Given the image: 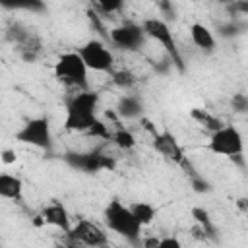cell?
Returning a JSON list of instances; mask_svg holds the SVG:
<instances>
[{"label":"cell","instance_id":"d4e9b609","mask_svg":"<svg viewBox=\"0 0 248 248\" xmlns=\"http://www.w3.org/2000/svg\"><path fill=\"white\" fill-rule=\"evenodd\" d=\"M190 184H192V190H194V192H198V194H207V192L211 190V184H209L202 174H198V176L190 178Z\"/></svg>","mask_w":248,"mask_h":248},{"label":"cell","instance_id":"f546056e","mask_svg":"<svg viewBox=\"0 0 248 248\" xmlns=\"http://www.w3.org/2000/svg\"><path fill=\"white\" fill-rule=\"evenodd\" d=\"M16 159H17V155H16L14 149H4V151L0 153V161H2L4 165H12V163H16Z\"/></svg>","mask_w":248,"mask_h":248},{"label":"cell","instance_id":"30bf717a","mask_svg":"<svg viewBox=\"0 0 248 248\" xmlns=\"http://www.w3.org/2000/svg\"><path fill=\"white\" fill-rule=\"evenodd\" d=\"M68 236L85 248H107L108 246V236L107 232L89 219H78V223L70 229Z\"/></svg>","mask_w":248,"mask_h":248},{"label":"cell","instance_id":"836d02e7","mask_svg":"<svg viewBox=\"0 0 248 248\" xmlns=\"http://www.w3.org/2000/svg\"><path fill=\"white\" fill-rule=\"evenodd\" d=\"M114 248H132V246H114Z\"/></svg>","mask_w":248,"mask_h":248},{"label":"cell","instance_id":"7402d4cb","mask_svg":"<svg viewBox=\"0 0 248 248\" xmlns=\"http://www.w3.org/2000/svg\"><path fill=\"white\" fill-rule=\"evenodd\" d=\"M240 29H242V25H240L236 19H229V21H225V23H217V35H221V37H225V39L236 37V35L240 33Z\"/></svg>","mask_w":248,"mask_h":248},{"label":"cell","instance_id":"5bb4252c","mask_svg":"<svg viewBox=\"0 0 248 248\" xmlns=\"http://www.w3.org/2000/svg\"><path fill=\"white\" fill-rule=\"evenodd\" d=\"M0 198L21 202L23 200V180L12 172H0Z\"/></svg>","mask_w":248,"mask_h":248},{"label":"cell","instance_id":"603a6c76","mask_svg":"<svg viewBox=\"0 0 248 248\" xmlns=\"http://www.w3.org/2000/svg\"><path fill=\"white\" fill-rule=\"evenodd\" d=\"M85 134H89V136H93V138H101V140H105V141H110V136H112V132L108 130V124H105L101 118H99L97 124H93Z\"/></svg>","mask_w":248,"mask_h":248},{"label":"cell","instance_id":"7c38bea8","mask_svg":"<svg viewBox=\"0 0 248 248\" xmlns=\"http://www.w3.org/2000/svg\"><path fill=\"white\" fill-rule=\"evenodd\" d=\"M41 219H43L45 225H50L54 229H60L62 232H70V229H72V219H70L68 209L64 207V203H60L56 200L43 207Z\"/></svg>","mask_w":248,"mask_h":248},{"label":"cell","instance_id":"ffe728a7","mask_svg":"<svg viewBox=\"0 0 248 248\" xmlns=\"http://www.w3.org/2000/svg\"><path fill=\"white\" fill-rule=\"evenodd\" d=\"M112 81L120 89H132L138 83V78L128 70H116V72H112Z\"/></svg>","mask_w":248,"mask_h":248},{"label":"cell","instance_id":"8992f818","mask_svg":"<svg viewBox=\"0 0 248 248\" xmlns=\"http://www.w3.org/2000/svg\"><path fill=\"white\" fill-rule=\"evenodd\" d=\"M16 140L19 143L43 149L46 153L52 151V130L46 116H35L23 122V126L16 132Z\"/></svg>","mask_w":248,"mask_h":248},{"label":"cell","instance_id":"4316f807","mask_svg":"<svg viewBox=\"0 0 248 248\" xmlns=\"http://www.w3.org/2000/svg\"><path fill=\"white\" fill-rule=\"evenodd\" d=\"M157 248H182V242L176 236H165V238H159Z\"/></svg>","mask_w":248,"mask_h":248},{"label":"cell","instance_id":"5b68a950","mask_svg":"<svg viewBox=\"0 0 248 248\" xmlns=\"http://www.w3.org/2000/svg\"><path fill=\"white\" fill-rule=\"evenodd\" d=\"M62 161L74 169V170H79V172H87V174H95V172H101V170H114L116 167V161L103 153L101 149H95V151H66L62 155Z\"/></svg>","mask_w":248,"mask_h":248},{"label":"cell","instance_id":"7a4b0ae2","mask_svg":"<svg viewBox=\"0 0 248 248\" xmlns=\"http://www.w3.org/2000/svg\"><path fill=\"white\" fill-rule=\"evenodd\" d=\"M103 221L105 225L116 232L118 236H122L124 240H128L132 244V248L141 244V225L134 219L130 207L126 203H122L120 200H110L103 211Z\"/></svg>","mask_w":248,"mask_h":248},{"label":"cell","instance_id":"e0dca14e","mask_svg":"<svg viewBox=\"0 0 248 248\" xmlns=\"http://www.w3.org/2000/svg\"><path fill=\"white\" fill-rule=\"evenodd\" d=\"M128 207H130L134 219H136L141 227L149 225V223L155 219V215H157V209H155L151 203H147V202H134V203H130Z\"/></svg>","mask_w":248,"mask_h":248},{"label":"cell","instance_id":"3957f363","mask_svg":"<svg viewBox=\"0 0 248 248\" xmlns=\"http://www.w3.org/2000/svg\"><path fill=\"white\" fill-rule=\"evenodd\" d=\"M52 72H54V78L68 87H74L78 91H87V87H89V79H87L89 70L85 68L83 60L79 58V54L76 50L64 52L56 60Z\"/></svg>","mask_w":248,"mask_h":248},{"label":"cell","instance_id":"f1b7e54d","mask_svg":"<svg viewBox=\"0 0 248 248\" xmlns=\"http://www.w3.org/2000/svg\"><path fill=\"white\" fill-rule=\"evenodd\" d=\"M229 12H232V17L236 19V12H240V16L248 14V2H234L232 6H229Z\"/></svg>","mask_w":248,"mask_h":248},{"label":"cell","instance_id":"e575fe53","mask_svg":"<svg viewBox=\"0 0 248 248\" xmlns=\"http://www.w3.org/2000/svg\"><path fill=\"white\" fill-rule=\"evenodd\" d=\"M0 248H2V240H0Z\"/></svg>","mask_w":248,"mask_h":248},{"label":"cell","instance_id":"d6986e66","mask_svg":"<svg viewBox=\"0 0 248 248\" xmlns=\"http://www.w3.org/2000/svg\"><path fill=\"white\" fill-rule=\"evenodd\" d=\"M110 141L118 149H122V151H128V149H134L136 147V136L128 128H122V126H116V130L110 136Z\"/></svg>","mask_w":248,"mask_h":248},{"label":"cell","instance_id":"9a60e30c","mask_svg":"<svg viewBox=\"0 0 248 248\" xmlns=\"http://www.w3.org/2000/svg\"><path fill=\"white\" fill-rule=\"evenodd\" d=\"M190 39H192L194 46H198L200 50H205V52H213L215 50V35H213V31L207 25L200 23V21L190 25Z\"/></svg>","mask_w":248,"mask_h":248},{"label":"cell","instance_id":"484cf974","mask_svg":"<svg viewBox=\"0 0 248 248\" xmlns=\"http://www.w3.org/2000/svg\"><path fill=\"white\" fill-rule=\"evenodd\" d=\"M231 105H232V110H236V112H246V110H248V97H246L244 93H236V95H232Z\"/></svg>","mask_w":248,"mask_h":248},{"label":"cell","instance_id":"ac0fdd59","mask_svg":"<svg viewBox=\"0 0 248 248\" xmlns=\"http://www.w3.org/2000/svg\"><path fill=\"white\" fill-rule=\"evenodd\" d=\"M192 217H194V221H196V225L205 232V236L209 238H213L215 236V225H213V219L209 217V213H207V209H203V207H200V205H196V207H192Z\"/></svg>","mask_w":248,"mask_h":248},{"label":"cell","instance_id":"4dcf8cb0","mask_svg":"<svg viewBox=\"0 0 248 248\" xmlns=\"http://www.w3.org/2000/svg\"><path fill=\"white\" fill-rule=\"evenodd\" d=\"M159 238L157 236H141V248H157Z\"/></svg>","mask_w":248,"mask_h":248},{"label":"cell","instance_id":"44dd1931","mask_svg":"<svg viewBox=\"0 0 248 248\" xmlns=\"http://www.w3.org/2000/svg\"><path fill=\"white\" fill-rule=\"evenodd\" d=\"M2 6L8 8V10H27V12H37V14L46 10V6L43 2H37V0L23 2V4H19V2H2Z\"/></svg>","mask_w":248,"mask_h":248},{"label":"cell","instance_id":"2e32d148","mask_svg":"<svg viewBox=\"0 0 248 248\" xmlns=\"http://www.w3.org/2000/svg\"><path fill=\"white\" fill-rule=\"evenodd\" d=\"M190 116H192V120H196L200 126H203L209 134H213L215 130H219L221 126H225L219 116L211 114V112L205 110V108H192V110H190Z\"/></svg>","mask_w":248,"mask_h":248},{"label":"cell","instance_id":"83f0119b","mask_svg":"<svg viewBox=\"0 0 248 248\" xmlns=\"http://www.w3.org/2000/svg\"><path fill=\"white\" fill-rule=\"evenodd\" d=\"M159 8H161V12L165 14V19L163 21H167V19H174L176 17V14H174V6L170 4V2H159Z\"/></svg>","mask_w":248,"mask_h":248},{"label":"cell","instance_id":"d6a6232c","mask_svg":"<svg viewBox=\"0 0 248 248\" xmlns=\"http://www.w3.org/2000/svg\"><path fill=\"white\" fill-rule=\"evenodd\" d=\"M236 203H238V207H240L242 211H246V200H244V198H240V200H238Z\"/></svg>","mask_w":248,"mask_h":248},{"label":"cell","instance_id":"52a82bcc","mask_svg":"<svg viewBox=\"0 0 248 248\" xmlns=\"http://www.w3.org/2000/svg\"><path fill=\"white\" fill-rule=\"evenodd\" d=\"M207 149L215 155H223V157H229V159L234 157V155H242L244 153V140H242L240 130L232 124L221 126L219 130L209 134Z\"/></svg>","mask_w":248,"mask_h":248},{"label":"cell","instance_id":"6da1fadb","mask_svg":"<svg viewBox=\"0 0 248 248\" xmlns=\"http://www.w3.org/2000/svg\"><path fill=\"white\" fill-rule=\"evenodd\" d=\"M97 108H99V93L89 89L74 93L66 101L64 128L68 132H87L99 120Z\"/></svg>","mask_w":248,"mask_h":248},{"label":"cell","instance_id":"277c9868","mask_svg":"<svg viewBox=\"0 0 248 248\" xmlns=\"http://www.w3.org/2000/svg\"><path fill=\"white\" fill-rule=\"evenodd\" d=\"M140 25H141L147 39H151V41H155L163 46L165 54L172 60V66H176V70L182 74L184 64H182V58H180V52H178V46H176V41L172 37V31H170L169 23L163 21L161 17H145Z\"/></svg>","mask_w":248,"mask_h":248},{"label":"cell","instance_id":"8fae6325","mask_svg":"<svg viewBox=\"0 0 248 248\" xmlns=\"http://www.w3.org/2000/svg\"><path fill=\"white\" fill-rule=\"evenodd\" d=\"M153 149L159 155H163L165 159H169V161H172L176 165L184 159V151H182L178 140L170 132H167V130L165 132H157L153 136Z\"/></svg>","mask_w":248,"mask_h":248},{"label":"cell","instance_id":"9c48e42d","mask_svg":"<svg viewBox=\"0 0 248 248\" xmlns=\"http://www.w3.org/2000/svg\"><path fill=\"white\" fill-rule=\"evenodd\" d=\"M108 41H110L116 48H120V50L138 52V50L145 45L147 37H145V33H143V29H141L140 23L126 21V23L116 25V27H112V29L108 31Z\"/></svg>","mask_w":248,"mask_h":248},{"label":"cell","instance_id":"1f68e13d","mask_svg":"<svg viewBox=\"0 0 248 248\" xmlns=\"http://www.w3.org/2000/svg\"><path fill=\"white\" fill-rule=\"evenodd\" d=\"M56 248H85V246L76 244V242H70V244H60V246H56Z\"/></svg>","mask_w":248,"mask_h":248},{"label":"cell","instance_id":"4fadbf2b","mask_svg":"<svg viewBox=\"0 0 248 248\" xmlns=\"http://www.w3.org/2000/svg\"><path fill=\"white\" fill-rule=\"evenodd\" d=\"M116 116L124 120L143 118V101L138 95H122L116 103Z\"/></svg>","mask_w":248,"mask_h":248},{"label":"cell","instance_id":"cb8c5ba5","mask_svg":"<svg viewBox=\"0 0 248 248\" xmlns=\"http://www.w3.org/2000/svg\"><path fill=\"white\" fill-rule=\"evenodd\" d=\"M97 10H101L105 16H110V14H116L124 8V2L122 0H105V2H97L95 4Z\"/></svg>","mask_w":248,"mask_h":248},{"label":"cell","instance_id":"ba28073f","mask_svg":"<svg viewBox=\"0 0 248 248\" xmlns=\"http://www.w3.org/2000/svg\"><path fill=\"white\" fill-rule=\"evenodd\" d=\"M76 52L79 54V58L83 60L87 70H93V72H112L114 54H112V50L103 41L89 39L81 46H78Z\"/></svg>","mask_w":248,"mask_h":248}]
</instances>
